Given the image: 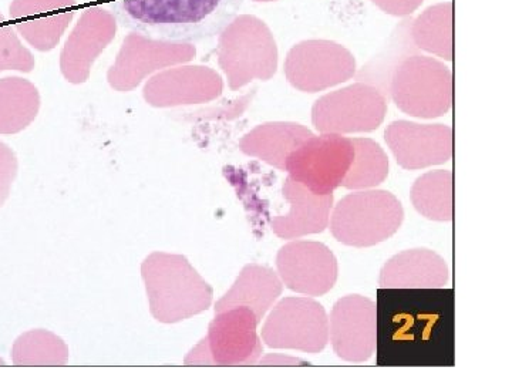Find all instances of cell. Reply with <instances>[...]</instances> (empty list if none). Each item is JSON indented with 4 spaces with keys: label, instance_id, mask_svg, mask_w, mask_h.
Segmentation results:
<instances>
[{
    "label": "cell",
    "instance_id": "cell-1",
    "mask_svg": "<svg viewBox=\"0 0 512 384\" xmlns=\"http://www.w3.org/2000/svg\"><path fill=\"white\" fill-rule=\"evenodd\" d=\"M242 5L244 0H109V12L136 35L190 45L220 36Z\"/></svg>",
    "mask_w": 512,
    "mask_h": 384
},
{
    "label": "cell",
    "instance_id": "cell-2",
    "mask_svg": "<svg viewBox=\"0 0 512 384\" xmlns=\"http://www.w3.org/2000/svg\"><path fill=\"white\" fill-rule=\"evenodd\" d=\"M150 312L165 325L208 311L214 291L184 255L153 252L141 265Z\"/></svg>",
    "mask_w": 512,
    "mask_h": 384
},
{
    "label": "cell",
    "instance_id": "cell-3",
    "mask_svg": "<svg viewBox=\"0 0 512 384\" xmlns=\"http://www.w3.org/2000/svg\"><path fill=\"white\" fill-rule=\"evenodd\" d=\"M403 221L402 202L392 192L360 190L335 205L329 224L340 244L370 248L392 238Z\"/></svg>",
    "mask_w": 512,
    "mask_h": 384
},
{
    "label": "cell",
    "instance_id": "cell-4",
    "mask_svg": "<svg viewBox=\"0 0 512 384\" xmlns=\"http://www.w3.org/2000/svg\"><path fill=\"white\" fill-rule=\"evenodd\" d=\"M389 93L403 113L437 119L453 106V73L433 57L406 56L390 73Z\"/></svg>",
    "mask_w": 512,
    "mask_h": 384
},
{
    "label": "cell",
    "instance_id": "cell-5",
    "mask_svg": "<svg viewBox=\"0 0 512 384\" xmlns=\"http://www.w3.org/2000/svg\"><path fill=\"white\" fill-rule=\"evenodd\" d=\"M218 62L234 92L255 79L268 82L278 70V47L271 30L255 16H239L220 35Z\"/></svg>",
    "mask_w": 512,
    "mask_h": 384
},
{
    "label": "cell",
    "instance_id": "cell-6",
    "mask_svg": "<svg viewBox=\"0 0 512 384\" xmlns=\"http://www.w3.org/2000/svg\"><path fill=\"white\" fill-rule=\"evenodd\" d=\"M386 114L383 90L357 82L320 97L312 107V123L320 134L370 133L382 126Z\"/></svg>",
    "mask_w": 512,
    "mask_h": 384
},
{
    "label": "cell",
    "instance_id": "cell-7",
    "mask_svg": "<svg viewBox=\"0 0 512 384\" xmlns=\"http://www.w3.org/2000/svg\"><path fill=\"white\" fill-rule=\"evenodd\" d=\"M265 345L271 349L323 352L329 343V316L315 299L292 296L281 299L262 326Z\"/></svg>",
    "mask_w": 512,
    "mask_h": 384
},
{
    "label": "cell",
    "instance_id": "cell-8",
    "mask_svg": "<svg viewBox=\"0 0 512 384\" xmlns=\"http://www.w3.org/2000/svg\"><path fill=\"white\" fill-rule=\"evenodd\" d=\"M355 158L352 140L340 134L309 137L289 154L285 171L293 181L316 195L338 190Z\"/></svg>",
    "mask_w": 512,
    "mask_h": 384
},
{
    "label": "cell",
    "instance_id": "cell-9",
    "mask_svg": "<svg viewBox=\"0 0 512 384\" xmlns=\"http://www.w3.org/2000/svg\"><path fill=\"white\" fill-rule=\"evenodd\" d=\"M356 60L350 50L332 40H305L289 50L285 76L303 93H319L356 76Z\"/></svg>",
    "mask_w": 512,
    "mask_h": 384
},
{
    "label": "cell",
    "instance_id": "cell-10",
    "mask_svg": "<svg viewBox=\"0 0 512 384\" xmlns=\"http://www.w3.org/2000/svg\"><path fill=\"white\" fill-rule=\"evenodd\" d=\"M276 268L289 291L313 298L326 295L338 282V259L322 242H289L276 255Z\"/></svg>",
    "mask_w": 512,
    "mask_h": 384
},
{
    "label": "cell",
    "instance_id": "cell-11",
    "mask_svg": "<svg viewBox=\"0 0 512 384\" xmlns=\"http://www.w3.org/2000/svg\"><path fill=\"white\" fill-rule=\"evenodd\" d=\"M329 340L339 359L365 363L377 348V305L362 295L340 298L329 318Z\"/></svg>",
    "mask_w": 512,
    "mask_h": 384
},
{
    "label": "cell",
    "instance_id": "cell-12",
    "mask_svg": "<svg viewBox=\"0 0 512 384\" xmlns=\"http://www.w3.org/2000/svg\"><path fill=\"white\" fill-rule=\"evenodd\" d=\"M197 50L188 43H167L130 35L124 40L116 63L111 67L110 86L117 92H131L151 73L194 59Z\"/></svg>",
    "mask_w": 512,
    "mask_h": 384
},
{
    "label": "cell",
    "instance_id": "cell-13",
    "mask_svg": "<svg viewBox=\"0 0 512 384\" xmlns=\"http://www.w3.org/2000/svg\"><path fill=\"white\" fill-rule=\"evenodd\" d=\"M384 140L404 170H423L448 163L453 157V128L444 124L393 121Z\"/></svg>",
    "mask_w": 512,
    "mask_h": 384
},
{
    "label": "cell",
    "instance_id": "cell-14",
    "mask_svg": "<svg viewBox=\"0 0 512 384\" xmlns=\"http://www.w3.org/2000/svg\"><path fill=\"white\" fill-rule=\"evenodd\" d=\"M258 326L254 312L242 306L215 313L207 335L215 366L256 365L264 353Z\"/></svg>",
    "mask_w": 512,
    "mask_h": 384
},
{
    "label": "cell",
    "instance_id": "cell-15",
    "mask_svg": "<svg viewBox=\"0 0 512 384\" xmlns=\"http://www.w3.org/2000/svg\"><path fill=\"white\" fill-rule=\"evenodd\" d=\"M224 90L220 74L210 67L184 66L168 69L148 80L144 99L153 107L210 103Z\"/></svg>",
    "mask_w": 512,
    "mask_h": 384
},
{
    "label": "cell",
    "instance_id": "cell-16",
    "mask_svg": "<svg viewBox=\"0 0 512 384\" xmlns=\"http://www.w3.org/2000/svg\"><path fill=\"white\" fill-rule=\"evenodd\" d=\"M74 16V0H13L9 18L18 35L40 52L55 49Z\"/></svg>",
    "mask_w": 512,
    "mask_h": 384
},
{
    "label": "cell",
    "instance_id": "cell-17",
    "mask_svg": "<svg viewBox=\"0 0 512 384\" xmlns=\"http://www.w3.org/2000/svg\"><path fill=\"white\" fill-rule=\"evenodd\" d=\"M282 194L289 202V212L272 218L271 228L278 238L299 239L306 235L322 234L329 227L333 194L316 195L308 188L286 178Z\"/></svg>",
    "mask_w": 512,
    "mask_h": 384
},
{
    "label": "cell",
    "instance_id": "cell-18",
    "mask_svg": "<svg viewBox=\"0 0 512 384\" xmlns=\"http://www.w3.org/2000/svg\"><path fill=\"white\" fill-rule=\"evenodd\" d=\"M450 269L439 254L426 248L407 249L390 258L380 271L382 289H443Z\"/></svg>",
    "mask_w": 512,
    "mask_h": 384
},
{
    "label": "cell",
    "instance_id": "cell-19",
    "mask_svg": "<svg viewBox=\"0 0 512 384\" xmlns=\"http://www.w3.org/2000/svg\"><path fill=\"white\" fill-rule=\"evenodd\" d=\"M282 292L284 284L278 272L269 266L248 264L239 272L231 289L215 303V313L242 306L251 309L261 325Z\"/></svg>",
    "mask_w": 512,
    "mask_h": 384
},
{
    "label": "cell",
    "instance_id": "cell-20",
    "mask_svg": "<svg viewBox=\"0 0 512 384\" xmlns=\"http://www.w3.org/2000/svg\"><path fill=\"white\" fill-rule=\"evenodd\" d=\"M308 127L291 121L265 123L249 131L239 141V148L248 157L258 158L279 171H285L289 154L312 137Z\"/></svg>",
    "mask_w": 512,
    "mask_h": 384
},
{
    "label": "cell",
    "instance_id": "cell-21",
    "mask_svg": "<svg viewBox=\"0 0 512 384\" xmlns=\"http://www.w3.org/2000/svg\"><path fill=\"white\" fill-rule=\"evenodd\" d=\"M92 29V10L84 13L82 20L67 39L60 59V69L64 79L73 84L87 82L94 60L113 40L114 33L90 35Z\"/></svg>",
    "mask_w": 512,
    "mask_h": 384
},
{
    "label": "cell",
    "instance_id": "cell-22",
    "mask_svg": "<svg viewBox=\"0 0 512 384\" xmlns=\"http://www.w3.org/2000/svg\"><path fill=\"white\" fill-rule=\"evenodd\" d=\"M40 94L35 84L22 77L0 79V134H18L35 121Z\"/></svg>",
    "mask_w": 512,
    "mask_h": 384
},
{
    "label": "cell",
    "instance_id": "cell-23",
    "mask_svg": "<svg viewBox=\"0 0 512 384\" xmlns=\"http://www.w3.org/2000/svg\"><path fill=\"white\" fill-rule=\"evenodd\" d=\"M417 49L451 62L453 60V3H439L424 10L410 26Z\"/></svg>",
    "mask_w": 512,
    "mask_h": 384
},
{
    "label": "cell",
    "instance_id": "cell-24",
    "mask_svg": "<svg viewBox=\"0 0 512 384\" xmlns=\"http://www.w3.org/2000/svg\"><path fill=\"white\" fill-rule=\"evenodd\" d=\"M413 207L430 221H453V173L429 171L421 175L410 192Z\"/></svg>",
    "mask_w": 512,
    "mask_h": 384
},
{
    "label": "cell",
    "instance_id": "cell-25",
    "mask_svg": "<svg viewBox=\"0 0 512 384\" xmlns=\"http://www.w3.org/2000/svg\"><path fill=\"white\" fill-rule=\"evenodd\" d=\"M12 362L15 366H64L69 362V348L49 330H29L13 343Z\"/></svg>",
    "mask_w": 512,
    "mask_h": 384
},
{
    "label": "cell",
    "instance_id": "cell-26",
    "mask_svg": "<svg viewBox=\"0 0 512 384\" xmlns=\"http://www.w3.org/2000/svg\"><path fill=\"white\" fill-rule=\"evenodd\" d=\"M355 158L340 187L360 191L379 187L389 177V158L382 147L370 138H353Z\"/></svg>",
    "mask_w": 512,
    "mask_h": 384
},
{
    "label": "cell",
    "instance_id": "cell-27",
    "mask_svg": "<svg viewBox=\"0 0 512 384\" xmlns=\"http://www.w3.org/2000/svg\"><path fill=\"white\" fill-rule=\"evenodd\" d=\"M35 69V57L20 42L18 32L0 13V72L18 70L30 73Z\"/></svg>",
    "mask_w": 512,
    "mask_h": 384
},
{
    "label": "cell",
    "instance_id": "cell-28",
    "mask_svg": "<svg viewBox=\"0 0 512 384\" xmlns=\"http://www.w3.org/2000/svg\"><path fill=\"white\" fill-rule=\"evenodd\" d=\"M18 170V158L12 148L0 141V208L8 201Z\"/></svg>",
    "mask_w": 512,
    "mask_h": 384
},
{
    "label": "cell",
    "instance_id": "cell-29",
    "mask_svg": "<svg viewBox=\"0 0 512 384\" xmlns=\"http://www.w3.org/2000/svg\"><path fill=\"white\" fill-rule=\"evenodd\" d=\"M372 2L387 15L406 18L416 12L423 5L424 0H372Z\"/></svg>",
    "mask_w": 512,
    "mask_h": 384
},
{
    "label": "cell",
    "instance_id": "cell-30",
    "mask_svg": "<svg viewBox=\"0 0 512 384\" xmlns=\"http://www.w3.org/2000/svg\"><path fill=\"white\" fill-rule=\"evenodd\" d=\"M184 363L188 366H215L210 348H208L207 338L202 339L201 342L188 353L187 357L184 359Z\"/></svg>",
    "mask_w": 512,
    "mask_h": 384
},
{
    "label": "cell",
    "instance_id": "cell-31",
    "mask_svg": "<svg viewBox=\"0 0 512 384\" xmlns=\"http://www.w3.org/2000/svg\"><path fill=\"white\" fill-rule=\"evenodd\" d=\"M258 363L262 366H309V362L301 357L281 355V353H269L261 357Z\"/></svg>",
    "mask_w": 512,
    "mask_h": 384
},
{
    "label": "cell",
    "instance_id": "cell-32",
    "mask_svg": "<svg viewBox=\"0 0 512 384\" xmlns=\"http://www.w3.org/2000/svg\"><path fill=\"white\" fill-rule=\"evenodd\" d=\"M0 366H6V362L2 359V357H0Z\"/></svg>",
    "mask_w": 512,
    "mask_h": 384
},
{
    "label": "cell",
    "instance_id": "cell-33",
    "mask_svg": "<svg viewBox=\"0 0 512 384\" xmlns=\"http://www.w3.org/2000/svg\"><path fill=\"white\" fill-rule=\"evenodd\" d=\"M255 2H275V0H255Z\"/></svg>",
    "mask_w": 512,
    "mask_h": 384
}]
</instances>
